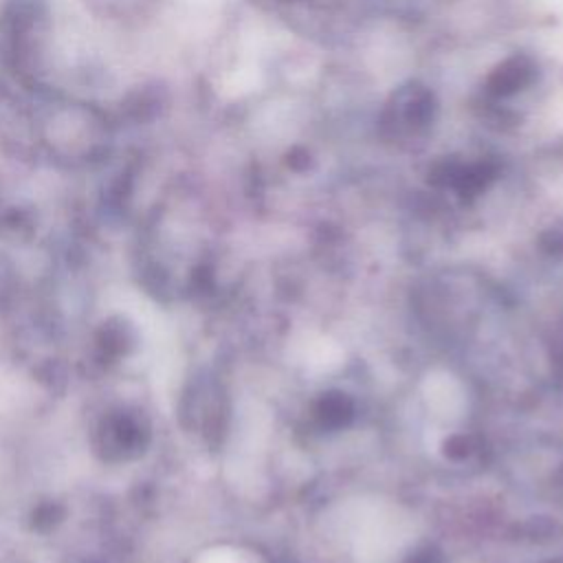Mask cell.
Masks as SVG:
<instances>
[{
  "label": "cell",
  "instance_id": "cell-1",
  "mask_svg": "<svg viewBox=\"0 0 563 563\" xmlns=\"http://www.w3.org/2000/svg\"><path fill=\"white\" fill-rule=\"evenodd\" d=\"M438 117L435 92L418 81L394 90L383 112V125L396 134H420Z\"/></svg>",
  "mask_w": 563,
  "mask_h": 563
},
{
  "label": "cell",
  "instance_id": "cell-2",
  "mask_svg": "<svg viewBox=\"0 0 563 563\" xmlns=\"http://www.w3.org/2000/svg\"><path fill=\"white\" fill-rule=\"evenodd\" d=\"M539 64L528 53H512L501 59L484 79V95L490 101H506L537 84Z\"/></svg>",
  "mask_w": 563,
  "mask_h": 563
},
{
  "label": "cell",
  "instance_id": "cell-3",
  "mask_svg": "<svg viewBox=\"0 0 563 563\" xmlns=\"http://www.w3.org/2000/svg\"><path fill=\"white\" fill-rule=\"evenodd\" d=\"M405 563H438V559H435L431 552H422V554L411 556V559L405 561Z\"/></svg>",
  "mask_w": 563,
  "mask_h": 563
}]
</instances>
